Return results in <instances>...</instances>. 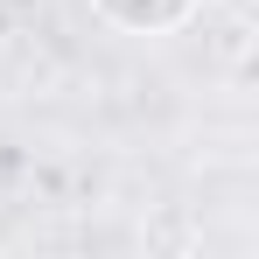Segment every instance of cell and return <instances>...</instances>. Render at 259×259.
<instances>
[{
    "instance_id": "obj_1",
    "label": "cell",
    "mask_w": 259,
    "mask_h": 259,
    "mask_svg": "<svg viewBox=\"0 0 259 259\" xmlns=\"http://www.w3.org/2000/svg\"><path fill=\"white\" fill-rule=\"evenodd\" d=\"M112 28H126V35H175L189 14H196V0H91Z\"/></svg>"
}]
</instances>
